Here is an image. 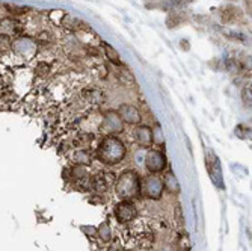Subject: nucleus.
Here are the masks:
<instances>
[{
  "label": "nucleus",
  "mask_w": 252,
  "mask_h": 251,
  "mask_svg": "<svg viewBox=\"0 0 252 251\" xmlns=\"http://www.w3.org/2000/svg\"><path fill=\"white\" fill-rule=\"evenodd\" d=\"M115 192L123 200H134L141 197V179L136 171L127 170L115 180Z\"/></svg>",
  "instance_id": "1"
},
{
  "label": "nucleus",
  "mask_w": 252,
  "mask_h": 251,
  "mask_svg": "<svg viewBox=\"0 0 252 251\" xmlns=\"http://www.w3.org/2000/svg\"><path fill=\"white\" fill-rule=\"evenodd\" d=\"M124 156H126V147L117 136H107L97 148V157L103 164L107 165L120 164L124 159Z\"/></svg>",
  "instance_id": "2"
},
{
  "label": "nucleus",
  "mask_w": 252,
  "mask_h": 251,
  "mask_svg": "<svg viewBox=\"0 0 252 251\" xmlns=\"http://www.w3.org/2000/svg\"><path fill=\"white\" fill-rule=\"evenodd\" d=\"M162 192H163V183L158 176L148 174L144 179H141V195L151 200H158L162 197Z\"/></svg>",
  "instance_id": "3"
},
{
  "label": "nucleus",
  "mask_w": 252,
  "mask_h": 251,
  "mask_svg": "<svg viewBox=\"0 0 252 251\" xmlns=\"http://www.w3.org/2000/svg\"><path fill=\"white\" fill-rule=\"evenodd\" d=\"M137 215V208L131 200H123L115 206V216L121 224L133 221Z\"/></svg>",
  "instance_id": "4"
},
{
  "label": "nucleus",
  "mask_w": 252,
  "mask_h": 251,
  "mask_svg": "<svg viewBox=\"0 0 252 251\" xmlns=\"http://www.w3.org/2000/svg\"><path fill=\"white\" fill-rule=\"evenodd\" d=\"M113 183H115V176H113L112 173L100 171L95 176L91 177V188L98 194L107 192Z\"/></svg>",
  "instance_id": "5"
},
{
  "label": "nucleus",
  "mask_w": 252,
  "mask_h": 251,
  "mask_svg": "<svg viewBox=\"0 0 252 251\" xmlns=\"http://www.w3.org/2000/svg\"><path fill=\"white\" fill-rule=\"evenodd\" d=\"M68 179L80 189L91 188V176L88 174V170L85 168V165H76L68 170Z\"/></svg>",
  "instance_id": "6"
},
{
  "label": "nucleus",
  "mask_w": 252,
  "mask_h": 251,
  "mask_svg": "<svg viewBox=\"0 0 252 251\" xmlns=\"http://www.w3.org/2000/svg\"><path fill=\"white\" fill-rule=\"evenodd\" d=\"M145 164H147V168L150 170V173L156 174V173H160L165 170L166 157L160 150H150L145 157Z\"/></svg>",
  "instance_id": "7"
},
{
  "label": "nucleus",
  "mask_w": 252,
  "mask_h": 251,
  "mask_svg": "<svg viewBox=\"0 0 252 251\" xmlns=\"http://www.w3.org/2000/svg\"><path fill=\"white\" fill-rule=\"evenodd\" d=\"M101 130L110 136H113L115 133H120L123 130V120L120 118L118 113H115V112L106 113L103 124H101Z\"/></svg>",
  "instance_id": "8"
},
{
  "label": "nucleus",
  "mask_w": 252,
  "mask_h": 251,
  "mask_svg": "<svg viewBox=\"0 0 252 251\" xmlns=\"http://www.w3.org/2000/svg\"><path fill=\"white\" fill-rule=\"evenodd\" d=\"M118 115L123 121L128 124H139L141 123V113L131 105H123L118 110Z\"/></svg>",
  "instance_id": "9"
},
{
  "label": "nucleus",
  "mask_w": 252,
  "mask_h": 251,
  "mask_svg": "<svg viewBox=\"0 0 252 251\" xmlns=\"http://www.w3.org/2000/svg\"><path fill=\"white\" fill-rule=\"evenodd\" d=\"M136 140L141 145L144 147H150L153 144V133H151V127L147 126H139L136 129Z\"/></svg>",
  "instance_id": "10"
},
{
  "label": "nucleus",
  "mask_w": 252,
  "mask_h": 251,
  "mask_svg": "<svg viewBox=\"0 0 252 251\" xmlns=\"http://www.w3.org/2000/svg\"><path fill=\"white\" fill-rule=\"evenodd\" d=\"M162 183H163V188H165V189H168V191H169V192H172V194H175V192H178V191H180L178 180H177V177L174 176V173H168V174H165Z\"/></svg>",
  "instance_id": "11"
},
{
  "label": "nucleus",
  "mask_w": 252,
  "mask_h": 251,
  "mask_svg": "<svg viewBox=\"0 0 252 251\" xmlns=\"http://www.w3.org/2000/svg\"><path fill=\"white\" fill-rule=\"evenodd\" d=\"M137 247L141 250H150L154 244V236L151 233H142L137 236V241H136Z\"/></svg>",
  "instance_id": "12"
},
{
  "label": "nucleus",
  "mask_w": 252,
  "mask_h": 251,
  "mask_svg": "<svg viewBox=\"0 0 252 251\" xmlns=\"http://www.w3.org/2000/svg\"><path fill=\"white\" fill-rule=\"evenodd\" d=\"M91 159H93L91 157V153L85 148L76 150V153H74V162L77 165H88V164H91Z\"/></svg>",
  "instance_id": "13"
},
{
  "label": "nucleus",
  "mask_w": 252,
  "mask_h": 251,
  "mask_svg": "<svg viewBox=\"0 0 252 251\" xmlns=\"http://www.w3.org/2000/svg\"><path fill=\"white\" fill-rule=\"evenodd\" d=\"M151 133H153V143L158 144V145H163V133H162V127L158 124L154 126V129H151Z\"/></svg>",
  "instance_id": "14"
},
{
  "label": "nucleus",
  "mask_w": 252,
  "mask_h": 251,
  "mask_svg": "<svg viewBox=\"0 0 252 251\" xmlns=\"http://www.w3.org/2000/svg\"><path fill=\"white\" fill-rule=\"evenodd\" d=\"M98 235H100V238H101V241H104V242H109L110 241V227H109V224L107 222H103L100 227H98Z\"/></svg>",
  "instance_id": "15"
},
{
  "label": "nucleus",
  "mask_w": 252,
  "mask_h": 251,
  "mask_svg": "<svg viewBox=\"0 0 252 251\" xmlns=\"http://www.w3.org/2000/svg\"><path fill=\"white\" fill-rule=\"evenodd\" d=\"M104 47H106V50H107V58L113 62V64H118V65H123V62L120 61V58H118V55L115 53V50H113L112 47H110V45H104Z\"/></svg>",
  "instance_id": "16"
},
{
  "label": "nucleus",
  "mask_w": 252,
  "mask_h": 251,
  "mask_svg": "<svg viewBox=\"0 0 252 251\" xmlns=\"http://www.w3.org/2000/svg\"><path fill=\"white\" fill-rule=\"evenodd\" d=\"M9 47V38L8 35H2L0 34V52H3Z\"/></svg>",
  "instance_id": "17"
},
{
  "label": "nucleus",
  "mask_w": 252,
  "mask_h": 251,
  "mask_svg": "<svg viewBox=\"0 0 252 251\" xmlns=\"http://www.w3.org/2000/svg\"><path fill=\"white\" fill-rule=\"evenodd\" d=\"M175 221H177L180 225L185 224V218H183V212H181V208H180V206L175 208Z\"/></svg>",
  "instance_id": "18"
},
{
  "label": "nucleus",
  "mask_w": 252,
  "mask_h": 251,
  "mask_svg": "<svg viewBox=\"0 0 252 251\" xmlns=\"http://www.w3.org/2000/svg\"><path fill=\"white\" fill-rule=\"evenodd\" d=\"M107 251H124V250H123V247L120 244H113Z\"/></svg>",
  "instance_id": "19"
},
{
  "label": "nucleus",
  "mask_w": 252,
  "mask_h": 251,
  "mask_svg": "<svg viewBox=\"0 0 252 251\" xmlns=\"http://www.w3.org/2000/svg\"><path fill=\"white\" fill-rule=\"evenodd\" d=\"M97 251H103V250H97Z\"/></svg>",
  "instance_id": "20"
},
{
  "label": "nucleus",
  "mask_w": 252,
  "mask_h": 251,
  "mask_svg": "<svg viewBox=\"0 0 252 251\" xmlns=\"http://www.w3.org/2000/svg\"><path fill=\"white\" fill-rule=\"evenodd\" d=\"M128 251H131V250H128Z\"/></svg>",
  "instance_id": "21"
}]
</instances>
